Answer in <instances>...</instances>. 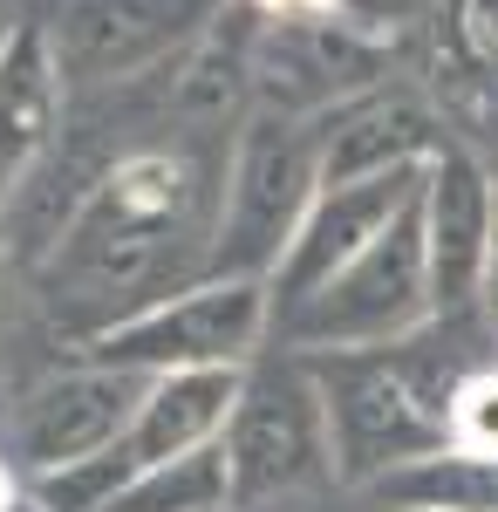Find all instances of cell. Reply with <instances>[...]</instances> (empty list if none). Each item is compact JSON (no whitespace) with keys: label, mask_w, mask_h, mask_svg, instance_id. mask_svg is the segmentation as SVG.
Instances as JSON below:
<instances>
[{"label":"cell","mask_w":498,"mask_h":512,"mask_svg":"<svg viewBox=\"0 0 498 512\" xmlns=\"http://www.w3.org/2000/svg\"><path fill=\"white\" fill-rule=\"evenodd\" d=\"M423 192V171H389V178H355V185H321V198L307 205L301 233L287 246L280 274H273V308L287 315L301 294H314L321 280H335L355 260L369 253L376 239L417 205Z\"/></svg>","instance_id":"cell-9"},{"label":"cell","mask_w":498,"mask_h":512,"mask_svg":"<svg viewBox=\"0 0 498 512\" xmlns=\"http://www.w3.org/2000/svg\"><path fill=\"white\" fill-rule=\"evenodd\" d=\"M280 328L273 308V280L253 274H198L171 287L164 301L137 315L110 321L103 335H89V362H116L137 376H171V369H253L267 335Z\"/></svg>","instance_id":"cell-4"},{"label":"cell","mask_w":498,"mask_h":512,"mask_svg":"<svg viewBox=\"0 0 498 512\" xmlns=\"http://www.w3.org/2000/svg\"><path fill=\"white\" fill-rule=\"evenodd\" d=\"M437 321L430 294V260H423V226L417 205L389 226L369 253H355L335 280H321L280 315V349L294 355H355V349H396L417 342Z\"/></svg>","instance_id":"cell-5"},{"label":"cell","mask_w":498,"mask_h":512,"mask_svg":"<svg viewBox=\"0 0 498 512\" xmlns=\"http://www.w3.org/2000/svg\"><path fill=\"white\" fill-rule=\"evenodd\" d=\"M478 308H485V321H492V335H498V260H492V280H485V301Z\"/></svg>","instance_id":"cell-19"},{"label":"cell","mask_w":498,"mask_h":512,"mask_svg":"<svg viewBox=\"0 0 498 512\" xmlns=\"http://www.w3.org/2000/svg\"><path fill=\"white\" fill-rule=\"evenodd\" d=\"M335 431V478L376 485L396 465H417L451 444V390L458 376H437L417 342L355 355H307Z\"/></svg>","instance_id":"cell-2"},{"label":"cell","mask_w":498,"mask_h":512,"mask_svg":"<svg viewBox=\"0 0 498 512\" xmlns=\"http://www.w3.org/2000/svg\"><path fill=\"white\" fill-rule=\"evenodd\" d=\"M0 512H48L35 499V492H28V485H14V492H7V499H0Z\"/></svg>","instance_id":"cell-18"},{"label":"cell","mask_w":498,"mask_h":512,"mask_svg":"<svg viewBox=\"0 0 498 512\" xmlns=\"http://www.w3.org/2000/svg\"><path fill=\"white\" fill-rule=\"evenodd\" d=\"M321 137V185H355V178H389V171H423L444 151V130L403 89H362L314 117Z\"/></svg>","instance_id":"cell-12"},{"label":"cell","mask_w":498,"mask_h":512,"mask_svg":"<svg viewBox=\"0 0 498 512\" xmlns=\"http://www.w3.org/2000/svg\"><path fill=\"white\" fill-rule=\"evenodd\" d=\"M464 48L498 69V0H464Z\"/></svg>","instance_id":"cell-17"},{"label":"cell","mask_w":498,"mask_h":512,"mask_svg":"<svg viewBox=\"0 0 498 512\" xmlns=\"http://www.w3.org/2000/svg\"><path fill=\"white\" fill-rule=\"evenodd\" d=\"M144 390H151V376L82 355L76 369L35 383L14 403L7 437H0V465L14 478H41V472H62V465H82V458H103L130 437Z\"/></svg>","instance_id":"cell-7"},{"label":"cell","mask_w":498,"mask_h":512,"mask_svg":"<svg viewBox=\"0 0 498 512\" xmlns=\"http://www.w3.org/2000/svg\"><path fill=\"white\" fill-rule=\"evenodd\" d=\"M226 512H273V506H226Z\"/></svg>","instance_id":"cell-21"},{"label":"cell","mask_w":498,"mask_h":512,"mask_svg":"<svg viewBox=\"0 0 498 512\" xmlns=\"http://www.w3.org/2000/svg\"><path fill=\"white\" fill-rule=\"evenodd\" d=\"M226 506H232L226 444H212V451H192V458L137 472L103 512H226Z\"/></svg>","instance_id":"cell-15"},{"label":"cell","mask_w":498,"mask_h":512,"mask_svg":"<svg viewBox=\"0 0 498 512\" xmlns=\"http://www.w3.org/2000/svg\"><path fill=\"white\" fill-rule=\"evenodd\" d=\"M212 226L219 205L205 212V171L171 144L123 151L89 178V192L69 205L62 233L48 246V308L76 315L82 342L103 335L110 321L164 301L171 287L212 274Z\"/></svg>","instance_id":"cell-1"},{"label":"cell","mask_w":498,"mask_h":512,"mask_svg":"<svg viewBox=\"0 0 498 512\" xmlns=\"http://www.w3.org/2000/svg\"><path fill=\"white\" fill-rule=\"evenodd\" d=\"M232 506H287L335 478V431L307 355H260L226 424Z\"/></svg>","instance_id":"cell-6"},{"label":"cell","mask_w":498,"mask_h":512,"mask_svg":"<svg viewBox=\"0 0 498 512\" xmlns=\"http://www.w3.org/2000/svg\"><path fill=\"white\" fill-rule=\"evenodd\" d=\"M62 62L48 48V28L21 21L0 41V219L28 198L41 164L62 144Z\"/></svg>","instance_id":"cell-10"},{"label":"cell","mask_w":498,"mask_h":512,"mask_svg":"<svg viewBox=\"0 0 498 512\" xmlns=\"http://www.w3.org/2000/svg\"><path fill=\"white\" fill-rule=\"evenodd\" d=\"M389 512H498V458L492 451H430L417 465H396L369 485Z\"/></svg>","instance_id":"cell-14"},{"label":"cell","mask_w":498,"mask_h":512,"mask_svg":"<svg viewBox=\"0 0 498 512\" xmlns=\"http://www.w3.org/2000/svg\"><path fill=\"white\" fill-rule=\"evenodd\" d=\"M451 444L498 458V362H478V369L458 376V390H451Z\"/></svg>","instance_id":"cell-16"},{"label":"cell","mask_w":498,"mask_h":512,"mask_svg":"<svg viewBox=\"0 0 498 512\" xmlns=\"http://www.w3.org/2000/svg\"><path fill=\"white\" fill-rule=\"evenodd\" d=\"M7 267H14V226L0 219V287H7Z\"/></svg>","instance_id":"cell-20"},{"label":"cell","mask_w":498,"mask_h":512,"mask_svg":"<svg viewBox=\"0 0 498 512\" xmlns=\"http://www.w3.org/2000/svg\"><path fill=\"white\" fill-rule=\"evenodd\" d=\"M0 41H7V28H0Z\"/></svg>","instance_id":"cell-22"},{"label":"cell","mask_w":498,"mask_h":512,"mask_svg":"<svg viewBox=\"0 0 498 512\" xmlns=\"http://www.w3.org/2000/svg\"><path fill=\"white\" fill-rule=\"evenodd\" d=\"M314 198H321V137L307 117L260 110L246 130H232L219 226H212V274L273 280Z\"/></svg>","instance_id":"cell-3"},{"label":"cell","mask_w":498,"mask_h":512,"mask_svg":"<svg viewBox=\"0 0 498 512\" xmlns=\"http://www.w3.org/2000/svg\"><path fill=\"white\" fill-rule=\"evenodd\" d=\"M239 390H246V369H171V376H151V390L137 403V424L116 444L123 465L151 472V465H171V458L212 451L226 437L232 410H239Z\"/></svg>","instance_id":"cell-13"},{"label":"cell","mask_w":498,"mask_h":512,"mask_svg":"<svg viewBox=\"0 0 498 512\" xmlns=\"http://www.w3.org/2000/svg\"><path fill=\"white\" fill-rule=\"evenodd\" d=\"M198 7L205 0H76V14L48 28V48L62 82H116L171 55L192 35Z\"/></svg>","instance_id":"cell-11"},{"label":"cell","mask_w":498,"mask_h":512,"mask_svg":"<svg viewBox=\"0 0 498 512\" xmlns=\"http://www.w3.org/2000/svg\"><path fill=\"white\" fill-rule=\"evenodd\" d=\"M417 226H423L437 321H451L471 301H485V280H492V260H498V185L464 144H444L423 164Z\"/></svg>","instance_id":"cell-8"}]
</instances>
